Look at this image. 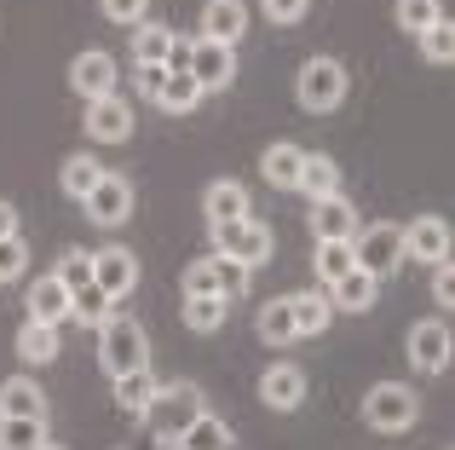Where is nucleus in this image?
Masks as SVG:
<instances>
[{
	"mask_svg": "<svg viewBox=\"0 0 455 450\" xmlns=\"http://www.w3.org/2000/svg\"><path fill=\"white\" fill-rule=\"evenodd\" d=\"M196 416H202V393L190 382H162V387H156V398H150V410H145L150 433L162 445H179Z\"/></svg>",
	"mask_w": 455,
	"mask_h": 450,
	"instance_id": "f257e3e1",
	"label": "nucleus"
},
{
	"mask_svg": "<svg viewBox=\"0 0 455 450\" xmlns=\"http://www.w3.org/2000/svg\"><path fill=\"white\" fill-rule=\"evenodd\" d=\"M352 260H357V271H369V277L398 271V260H403V225L398 220L357 225V231H352Z\"/></svg>",
	"mask_w": 455,
	"mask_h": 450,
	"instance_id": "f03ea898",
	"label": "nucleus"
},
{
	"mask_svg": "<svg viewBox=\"0 0 455 450\" xmlns=\"http://www.w3.org/2000/svg\"><path fill=\"white\" fill-rule=\"evenodd\" d=\"M415 416H421V398H415V387L403 382H375L363 398V422L375 433H410Z\"/></svg>",
	"mask_w": 455,
	"mask_h": 450,
	"instance_id": "7ed1b4c3",
	"label": "nucleus"
},
{
	"mask_svg": "<svg viewBox=\"0 0 455 450\" xmlns=\"http://www.w3.org/2000/svg\"><path fill=\"white\" fill-rule=\"evenodd\" d=\"M99 364L110 370V382H116V375H127V370H139V364H150L145 329H139L133 317H104V329H99Z\"/></svg>",
	"mask_w": 455,
	"mask_h": 450,
	"instance_id": "20e7f679",
	"label": "nucleus"
},
{
	"mask_svg": "<svg viewBox=\"0 0 455 450\" xmlns=\"http://www.w3.org/2000/svg\"><path fill=\"white\" fill-rule=\"evenodd\" d=\"M208 237H213V254L243 260L248 271H254V266H266V260H271V248H277L271 225H259L254 214H248V220H231V225H208Z\"/></svg>",
	"mask_w": 455,
	"mask_h": 450,
	"instance_id": "39448f33",
	"label": "nucleus"
},
{
	"mask_svg": "<svg viewBox=\"0 0 455 450\" xmlns=\"http://www.w3.org/2000/svg\"><path fill=\"white\" fill-rule=\"evenodd\" d=\"M294 92H300V110L311 116H329L346 104V64L340 58H311L300 69V81H294Z\"/></svg>",
	"mask_w": 455,
	"mask_h": 450,
	"instance_id": "423d86ee",
	"label": "nucleus"
},
{
	"mask_svg": "<svg viewBox=\"0 0 455 450\" xmlns=\"http://www.w3.org/2000/svg\"><path fill=\"white\" fill-rule=\"evenodd\" d=\"M92 283H99V289L122 306L127 294L139 289V254H133V248H122V243L99 248V254H92Z\"/></svg>",
	"mask_w": 455,
	"mask_h": 450,
	"instance_id": "0eeeda50",
	"label": "nucleus"
},
{
	"mask_svg": "<svg viewBox=\"0 0 455 450\" xmlns=\"http://www.w3.org/2000/svg\"><path fill=\"white\" fill-rule=\"evenodd\" d=\"M190 76H196V87L202 92H220V87H231L236 81V46H220V41H190Z\"/></svg>",
	"mask_w": 455,
	"mask_h": 450,
	"instance_id": "6e6552de",
	"label": "nucleus"
},
{
	"mask_svg": "<svg viewBox=\"0 0 455 450\" xmlns=\"http://www.w3.org/2000/svg\"><path fill=\"white\" fill-rule=\"evenodd\" d=\"M81 208H87L92 225H122L133 214V180H127V173H99V185L87 191Z\"/></svg>",
	"mask_w": 455,
	"mask_h": 450,
	"instance_id": "1a4fd4ad",
	"label": "nucleus"
},
{
	"mask_svg": "<svg viewBox=\"0 0 455 450\" xmlns=\"http://www.w3.org/2000/svg\"><path fill=\"white\" fill-rule=\"evenodd\" d=\"M410 364L415 370H427V375H444L450 370V324L444 317H421V324L410 329Z\"/></svg>",
	"mask_w": 455,
	"mask_h": 450,
	"instance_id": "9d476101",
	"label": "nucleus"
},
{
	"mask_svg": "<svg viewBox=\"0 0 455 450\" xmlns=\"http://www.w3.org/2000/svg\"><path fill=\"white\" fill-rule=\"evenodd\" d=\"M403 254L421 260V266H438V260H450V220L444 214H421L403 225Z\"/></svg>",
	"mask_w": 455,
	"mask_h": 450,
	"instance_id": "9b49d317",
	"label": "nucleus"
},
{
	"mask_svg": "<svg viewBox=\"0 0 455 450\" xmlns=\"http://www.w3.org/2000/svg\"><path fill=\"white\" fill-rule=\"evenodd\" d=\"M87 127L92 139H99V145H122L127 133H133V104L122 99V92H110V99H92L87 104Z\"/></svg>",
	"mask_w": 455,
	"mask_h": 450,
	"instance_id": "f8f14e48",
	"label": "nucleus"
},
{
	"mask_svg": "<svg viewBox=\"0 0 455 450\" xmlns=\"http://www.w3.org/2000/svg\"><path fill=\"white\" fill-rule=\"evenodd\" d=\"M259 405H266V410H300L306 405L300 364H271V370L259 375Z\"/></svg>",
	"mask_w": 455,
	"mask_h": 450,
	"instance_id": "ddd939ff",
	"label": "nucleus"
},
{
	"mask_svg": "<svg viewBox=\"0 0 455 450\" xmlns=\"http://www.w3.org/2000/svg\"><path fill=\"white\" fill-rule=\"evenodd\" d=\"M69 87L81 92V99H110L116 92V58L110 52H81L76 64H69Z\"/></svg>",
	"mask_w": 455,
	"mask_h": 450,
	"instance_id": "4468645a",
	"label": "nucleus"
},
{
	"mask_svg": "<svg viewBox=\"0 0 455 450\" xmlns=\"http://www.w3.org/2000/svg\"><path fill=\"white\" fill-rule=\"evenodd\" d=\"M311 231H317V243H352L357 208L346 203L340 191H334V197H317V203H311Z\"/></svg>",
	"mask_w": 455,
	"mask_h": 450,
	"instance_id": "2eb2a0df",
	"label": "nucleus"
},
{
	"mask_svg": "<svg viewBox=\"0 0 455 450\" xmlns=\"http://www.w3.org/2000/svg\"><path fill=\"white\" fill-rule=\"evenodd\" d=\"M243 35H248V6L243 0H208V6H202V41L236 46Z\"/></svg>",
	"mask_w": 455,
	"mask_h": 450,
	"instance_id": "dca6fc26",
	"label": "nucleus"
},
{
	"mask_svg": "<svg viewBox=\"0 0 455 450\" xmlns=\"http://www.w3.org/2000/svg\"><path fill=\"white\" fill-rule=\"evenodd\" d=\"M254 208H248V191L236 180H213L208 191H202V220L208 225H231V220H248Z\"/></svg>",
	"mask_w": 455,
	"mask_h": 450,
	"instance_id": "f3484780",
	"label": "nucleus"
},
{
	"mask_svg": "<svg viewBox=\"0 0 455 450\" xmlns=\"http://www.w3.org/2000/svg\"><path fill=\"white\" fill-rule=\"evenodd\" d=\"M156 387H162V382H156L150 364H139V370L116 375V410H122V416H133V422H145V410H150Z\"/></svg>",
	"mask_w": 455,
	"mask_h": 450,
	"instance_id": "a211bd4d",
	"label": "nucleus"
},
{
	"mask_svg": "<svg viewBox=\"0 0 455 450\" xmlns=\"http://www.w3.org/2000/svg\"><path fill=\"white\" fill-rule=\"evenodd\" d=\"M323 294H329L334 312H369L375 294H380V277H369V271H346V277H334Z\"/></svg>",
	"mask_w": 455,
	"mask_h": 450,
	"instance_id": "6ab92c4d",
	"label": "nucleus"
},
{
	"mask_svg": "<svg viewBox=\"0 0 455 450\" xmlns=\"http://www.w3.org/2000/svg\"><path fill=\"white\" fill-rule=\"evenodd\" d=\"M18 358L23 364H52L58 352H64V335H58V324H35V317H23V329H18Z\"/></svg>",
	"mask_w": 455,
	"mask_h": 450,
	"instance_id": "aec40b11",
	"label": "nucleus"
},
{
	"mask_svg": "<svg viewBox=\"0 0 455 450\" xmlns=\"http://www.w3.org/2000/svg\"><path fill=\"white\" fill-rule=\"evenodd\" d=\"M23 306H29L35 324H64L69 317V289L58 277H41V283H29V301Z\"/></svg>",
	"mask_w": 455,
	"mask_h": 450,
	"instance_id": "412c9836",
	"label": "nucleus"
},
{
	"mask_svg": "<svg viewBox=\"0 0 455 450\" xmlns=\"http://www.w3.org/2000/svg\"><path fill=\"white\" fill-rule=\"evenodd\" d=\"M289 312H294V335H323L329 317H334V306H329L323 289H300V294H289Z\"/></svg>",
	"mask_w": 455,
	"mask_h": 450,
	"instance_id": "4be33fe9",
	"label": "nucleus"
},
{
	"mask_svg": "<svg viewBox=\"0 0 455 450\" xmlns=\"http://www.w3.org/2000/svg\"><path fill=\"white\" fill-rule=\"evenodd\" d=\"M0 416H46L41 382H29V375H12V382H0Z\"/></svg>",
	"mask_w": 455,
	"mask_h": 450,
	"instance_id": "5701e85b",
	"label": "nucleus"
},
{
	"mask_svg": "<svg viewBox=\"0 0 455 450\" xmlns=\"http://www.w3.org/2000/svg\"><path fill=\"white\" fill-rule=\"evenodd\" d=\"M202 99H208V92L196 87V76H190V69H173V76H167V87L156 92V104H162L167 116H190Z\"/></svg>",
	"mask_w": 455,
	"mask_h": 450,
	"instance_id": "b1692460",
	"label": "nucleus"
},
{
	"mask_svg": "<svg viewBox=\"0 0 455 450\" xmlns=\"http://www.w3.org/2000/svg\"><path fill=\"white\" fill-rule=\"evenodd\" d=\"M300 162H306V150H294V145H271L266 157H259V173H266L277 191H294V185H300Z\"/></svg>",
	"mask_w": 455,
	"mask_h": 450,
	"instance_id": "393cba45",
	"label": "nucleus"
},
{
	"mask_svg": "<svg viewBox=\"0 0 455 450\" xmlns=\"http://www.w3.org/2000/svg\"><path fill=\"white\" fill-rule=\"evenodd\" d=\"M69 317L87 329H104V317H116V301L99 289V283H87V289H69Z\"/></svg>",
	"mask_w": 455,
	"mask_h": 450,
	"instance_id": "a878e982",
	"label": "nucleus"
},
{
	"mask_svg": "<svg viewBox=\"0 0 455 450\" xmlns=\"http://www.w3.org/2000/svg\"><path fill=\"white\" fill-rule=\"evenodd\" d=\"M259 341H266V347H289V341H300V335H294L289 294H277V301H266V306H259Z\"/></svg>",
	"mask_w": 455,
	"mask_h": 450,
	"instance_id": "bb28decb",
	"label": "nucleus"
},
{
	"mask_svg": "<svg viewBox=\"0 0 455 450\" xmlns=\"http://www.w3.org/2000/svg\"><path fill=\"white\" fill-rule=\"evenodd\" d=\"M46 416H0V450H41Z\"/></svg>",
	"mask_w": 455,
	"mask_h": 450,
	"instance_id": "cd10ccee",
	"label": "nucleus"
},
{
	"mask_svg": "<svg viewBox=\"0 0 455 450\" xmlns=\"http://www.w3.org/2000/svg\"><path fill=\"white\" fill-rule=\"evenodd\" d=\"M179 450H236V439H231V428H225L220 416H208V410H202V416L185 428Z\"/></svg>",
	"mask_w": 455,
	"mask_h": 450,
	"instance_id": "c85d7f7f",
	"label": "nucleus"
},
{
	"mask_svg": "<svg viewBox=\"0 0 455 450\" xmlns=\"http://www.w3.org/2000/svg\"><path fill=\"white\" fill-rule=\"evenodd\" d=\"M173 41H179V35L173 29H167V23H139V35H133V58H139V64H167V52H173Z\"/></svg>",
	"mask_w": 455,
	"mask_h": 450,
	"instance_id": "c756f323",
	"label": "nucleus"
},
{
	"mask_svg": "<svg viewBox=\"0 0 455 450\" xmlns=\"http://www.w3.org/2000/svg\"><path fill=\"white\" fill-rule=\"evenodd\" d=\"M294 191H306L311 203H317V197H334V191H340V168H334L329 157H306L300 162V185H294Z\"/></svg>",
	"mask_w": 455,
	"mask_h": 450,
	"instance_id": "7c9ffc66",
	"label": "nucleus"
},
{
	"mask_svg": "<svg viewBox=\"0 0 455 450\" xmlns=\"http://www.w3.org/2000/svg\"><path fill=\"white\" fill-rule=\"evenodd\" d=\"M225 312H231V301H220V294H185V324L196 335H213L225 324Z\"/></svg>",
	"mask_w": 455,
	"mask_h": 450,
	"instance_id": "2f4dec72",
	"label": "nucleus"
},
{
	"mask_svg": "<svg viewBox=\"0 0 455 450\" xmlns=\"http://www.w3.org/2000/svg\"><path fill=\"white\" fill-rule=\"evenodd\" d=\"M99 157H69L64 162V173H58V185H64V197H69V203H87V191H92V185H99Z\"/></svg>",
	"mask_w": 455,
	"mask_h": 450,
	"instance_id": "473e14b6",
	"label": "nucleus"
},
{
	"mask_svg": "<svg viewBox=\"0 0 455 450\" xmlns=\"http://www.w3.org/2000/svg\"><path fill=\"white\" fill-rule=\"evenodd\" d=\"M208 271H213V289H220V301H243L248 294V266L231 254H208Z\"/></svg>",
	"mask_w": 455,
	"mask_h": 450,
	"instance_id": "72a5a7b5",
	"label": "nucleus"
},
{
	"mask_svg": "<svg viewBox=\"0 0 455 450\" xmlns=\"http://www.w3.org/2000/svg\"><path fill=\"white\" fill-rule=\"evenodd\" d=\"M311 271H317V283H323V289H329L334 277H346V271H357L352 243H317V254H311Z\"/></svg>",
	"mask_w": 455,
	"mask_h": 450,
	"instance_id": "f704fd0d",
	"label": "nucleus"
},
{
	"mask_svg": "<svg viewBox=\"0 0 455 450\" xmlns=\"http://www.w3.org/2000/svg\"><path fill=\"white\" fill-rule=\"evenodd\" d=\"M392 18H398L403 35H421V29H433V23L444 18V6H438V0H398V6H392Z\"/></svg>",
	"mask_w": 455,
	"mask_h": 450,
	"instance_id": "c9c22d12",
	"label": "nucleus"
},
{
	"mask_svg": "<svg viewBox=\"0 0 455 450\" xmlns=\"http://www.w3.org/2000/svg\"><path fill=\"white\" fill-rule=\"evenodd\" d=\"M415 41H421V58H427V64H450V58H455V23L438 18L433 29H421Z\"/></svg>",
	"mask_w": 455,
	"mask_h": 450,
	"instance_id": "e433bc0d",
	"label": "nucleus"
},
{
	"mask_svg": "<svg viewBox=\"0 0 455 450\" xmlns=\"http://www.w3.org/2000/svg\"><path fill=\"white\" fill-rule=\"evenodd\" d=\"M64 289H87L92 283V248H64V260H58V271H52Z\"/></svg>",
	"mask_w": 455,
	"mask_h": 450,
	"instance_id": "4c0bfd02",
	"label": "nucleus"
},
{
	"mask_svg": "<svg viewBox=\"0 0 455 450\" xmlns=\"http://www.w3.org/2000/svg\"><path fill=\"white\" fill-rule=\"evenodd\" d=\"M23 266H29V243L23 237H0V283H12Z\"/></svg>",
	"mask_w": 455,
	"mask_h": 450,
	"instance_id": "58836bf2",
	"label": "nucleus"
},
{
	"mask_svg": "<svg viewBox=\"0 0 455 450\" xmlns=\"http://www.w3.org/2000/svg\"><path fill=\"white\" fill-rule=\"evenodd\" d=\"M99 6H104V18H110V23H127V29H139L150 0H99Z\"/></svg>",
	"mask_w": 455,
	"mask_h": 450,
	"instance_id": "ea45409f",
	"label": "nucleus"
},
{
	"mask_svg": "<svg viewBox=\"0 0 455 450\" xmlns=\"http://www.w3.org/2000/svg\"><path fill=\"white\" fill-rule=\"evenodd\" d=\"M259 6H266V18H271V23H300L311 0H259Z\"/></svg>",
	"mask_w": 455,
	"mask_h": 450,
	"instance_id": "a19ab883",
	"label": "nucleus"
},
{
	"mask_svg": "<svg viewBox=\"0 0 455 450\" xmlns=\"http://www.w3.org/2000/svg\"><path fill=\"white\" fill-rule=\"evenodd\" d=\"M185 294H220V289H213L208 260H190V271H185Z\"/></svg>",
	"mask_w": 455,
	"mask_h": 450,
	"instance_id": "79ce46f5",
	"label": "nucleus"
},
{
	"mask_svg": "<svg viewBox=\"0 0 455 450\" xmlns=\"http://www.w3.org/2000/svg\"><path fill=\"white\" fill-rule=\"evenodd\" d=\"M433 301H438V312H450V306H455V277H450V260H438V277H433Z\"/></svg>",
	"mask_w": 455,
	"mask_h": 450,
	"instance_id": "37998d69",
	"label": "nucleus"
},
{
	"mask_svg": "<svg viewBox=\"0 0 455 450\" xmlns=\"http://www.w3.org/2000/svg\"><path fill=\"white\" fill-rule=\"evenodd\" d=\"M167 76H173V69H167V64H139V87H145L150 99H156V92L167 87Z\"/></svg>",
	"mask_w": 455,
	"mask_h": 450,
	"instance_id": "c03bdc74",
	"label": "nucleus"
},
{
	"mask_svg": "<svg viewBox=\"0 0 455 450\" xmlns=\"http://www.w3.org/2000/svg\"><path fill=\"white\" fill-rule=\"evenodd\" d=\"M0 237H18V208L0 203Z\"/></svg>",
	"mask_w": 455,
	"mask_h": 450,
	"instance_id": "a18cd8bd",
	"label": "nucleus"
},
{
	"mask_svg": "<svg viewBox=\"0 0 455 450\" xmlns=\"http://www.w3.org/2000/svg\"><path fill=\"white\" fill-rule=\"evenodd\" d=\"M190 64V41H173V52H167V69H185Z\"/></svg>",
	"mask_w": 455,
	"mask_h": 450,
	"instance_id": "49530a36",
	"label": "nucleus"
},
{
	"mask_svg": "<svg viewBox=\"0 0 455 450\" xmlns=\"http://www.w3.org/2000/svg\"><path fill=\"white\" fill-rule=\"evenodd\" d=\"M41 450H64V445H52V439H46V445H41Z\"/></svg>",
	"mask_w": 455,
	"mask_h": 450,
	"instance_id": "de8ad7c7",
	"label": "nucleus"
}]
</instances>
